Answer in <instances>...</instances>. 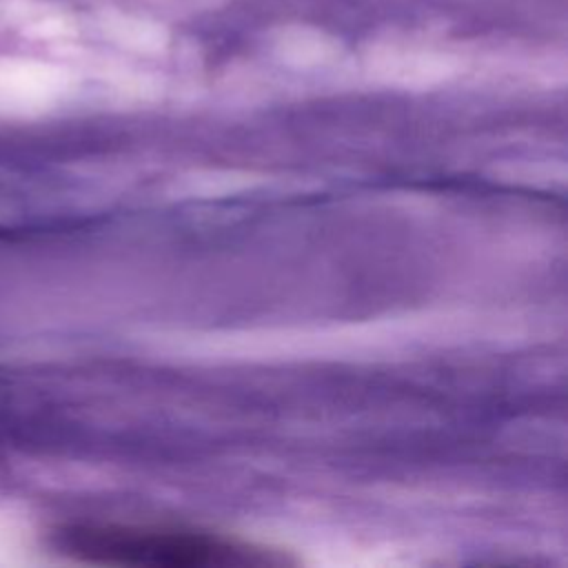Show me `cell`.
<instances>
[{"label": "cell", "mask_w": 568, "mask_h": 568, "mask_svg": "<svg viewBox=\"0 0 568 568\" xmlns=\"http://www.w3.org/2000/svg\"><path fill=\"white\" fill-rule=\"evenodd\" d=\"M58 552L100 566L246 568L295 564L282 548L200 526L71 521L53 530Z\"/></svg>", "instance_id": "1"}]
</instances>
